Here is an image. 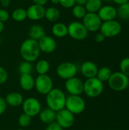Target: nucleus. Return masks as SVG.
Listing matches in <instances>:
<instances>
[{
  "instance_id": "43",
  "label": "nucleus",
  "mask_w": 129,
  "mask_h": 130,
  "mask_svg": "<svg viewBox=\"0 0 129 130\" xmlns=\"http://www.w3.org/2000/svg\"><path fill=\"white\" fill-rule=\"evenodd\" d=\"M4 27H5V26H4V23H3V22H2V21H0V34L3 31Z\"/></svg>"
},
{
  "instance_id": "36",
  "label": "nucleus",
  "mask_w": 129,
  "mask_h": 130,
  "mask_svg": "<svg viewBox=\"0 0 129 130\" xmlns=\"http://www.w3.org/2000/svg\"><path fill=\"white\" fill-rule=\"evenodd\" d=\"M7 103L4 98L0 97V116L2 115L7 109Z\"/></svg>"
},
{
  "instance_id": "32",
  "label": "nucleus",
  "mask_w": 129,
  "mask_h": 130,
  "mask_svg": "<svg viewBox=\"0 0 129 130\" xmlns=\"http://www.w3.org/2000/svg\"><path fill=\"white\" fill-rule=\"evenodd\" d=\"M120 72L124 75L129 76V57H125L122 59L119 63Z\"/></svg>"
},
{
  "instance_id": "35",
  "label": "nucleus",
  "mask_w": 129,
  "mask_h": 130,
  "mask_svg": "<svg viewBox=\"0 0 129 130\" xmlns=\"http://www.w3.org/2000/svg\"><path fill=\"white\" fill-rule=\"evenodd\" d=\"M10 18L9 13L5 9V8H0V21L5 22L7 21Z\"/></svg>"
},
{
  "instance_id": "18",
  "label": "nucleus",
  "mask_w": 129,
  "mask_h": 130,
  "mask_svg": "<svg viewBox=\"0 0 129 130\" xmlns=\"http://www.w3.org/2000/svg\"><path fill=\"white\" fill-rule=\"evenodd\" d=\"M5 100L7 103V105L11 106L12 107H17L22 105L24 99L21 94H20L19 92L13 91L8 93L5 96Z\"/></svg>"
},
{
  "instance_id": "44",
  "label": "nucleus",
  "mask_w": 129,
  "mask_h": 130,
  "mask_svg": "<svg viewBox=\"0 0 129 130\" xmlns=\"http://www.w3.org/2000/svg\"><path fill=\"white\" fill-rule=\"evenodd\" d=\"M51 2L54 5H58L59 4V0H51Z\"/></svg>"
},
{
  "instance_id": "46",
  "label": "nucleus",
  "mask_w": 129,
  "mask_h": 130,
  "mask_svg": "<svg viewBox=\"0 0 129 130\" xmlns=\"http://www.w3.org/2000/svg\"><path fill=\"white\" fill-rule=\"evenodd\" d=\"M16 130H25V129H16Z\"/></svg>"
},
{
  "instance_id": "45",
  "label": "nucleus",
  "mask_w": 129,
  "mask_h": 130,
  "mask_svg": "<svg viewBox=\"0 0 129 130\" xmlns=\"http://www.w3.org/2000/svg\"><path fill=\"white\" fill-rule=\"evenodd\" d=\"M102 1H104V2H111L112 0H102Z\"/></svg>"
},
{
  "instance_id": "14",
  "label": "nucleus",
  "mask_w": 129,
  "mask_h": 130,
  "mask_svg": "<svg viewBox=\"0 0 129 130\" xmlns=\"http://www.w3.org/2000/svg\"><path fill=\"white\" fill-rule=\"evenodd\" d=\"M39 47L41 52L44 53H53L57 46L56 40L50 36H44L38 41Z\"/></svg>"
},
{
  "instance_id": "20",
  "label": "nucleus",
  "mask_w": 129,
  "mask_h": 130,
  "mask_svg": "<svg viewBox=\"0 0 129 130\" xmlns=\"http://www.w3.org/2000/svg\"><path fill=\"white\" fill-rule=\"evenodd\" d=\"M40 120L44 124H50L56 121V112L53 111L52 110L46 107L43 110H41L40 113H39Z\"/></svg>"
},
{
  "instance_id": "21",
  "label": "nucleus",
  "mask_w": 129,
  "mask_h": 130,
  "mask_svg": "<svg viewBox=\"0 0 129 130\" xmlns=\"http://www.w3.org/2000/svg\"><path fill=\"white\" fill-rule=\"evenodd\" d=\"M29 37L30 39L39 41L41 38L46 36L44 28L39 24H33L29 29Z\"/></svg>"
},
{
  "instance_id": "22",
  "label": "nucleus",
  "mask_w": 129,
  "mask_h": 130,
  "mask_svg": "<svg viewBox=\"0 0 129 130\" xmlns=\"http://www.w3.org/2000/svg\"><path fill=\"white\" fill-rule=\"evenodd\" d=\"M52 34L58 38H62L68 35V26L62 22H58L52 27Z\"/></svg>"
},
{
  "instance_id": "33",
  "label": "nucleus",
  "mask_w": 129,
  "mask_h": 130,
  "mask_svg": "<svg viewBox=\"0 0 129 130\" xmlns=\"http://www.w3.org/2000/svg\"><path fill=\"white\" fill-rule=\"evenodd\" d=\"M8 78V74L7 70L5 68L0 66V85L5 84L7 82Z\"/></svg>"
},
{
  "instance_id": "39",
  "label": "nucleus",
  "mask_w": 129,
  "mask_h": 130,
  "mask_svg": "<svg viewBox=\"0 0 129 130\" xmlns=\"http://www.w3.org/2000/svg\"><path fill=\"white\" fill-rule=\"evenodd\" d=\"M33 4H35V5L44 6L47 3L48 0H33Z\"/></svg>"
},
{
  "instance_id": "8",
  "label": "nucleus",
  "mask_w": 129,
  "mask_h": 130,
  "mask_svg": "<svg viewBox=\"0 0 129 130\" xmlns=\"http://www.w3.org/2000/svg\"><path fill=\"white\" fill-rule=\"evenodd\" d=\"M21 106L23 113L29 115L31 117L38 116L42 110V105L40 101L33 97L24 99Z\"/></svg>"
},
{
  "instance_id": "28",
  "label": "nucleus",
  "mask_w": 129,
  "mask_h": 130,
  "mask_svg": "<svg viewBox=\"0 0 129 130\" xmlns=\"http://www.w3.org/2000/svg\"><path fill=\"white\" fill-rule=\"evenodd\" d=\"M11 18L13 20L17 22H21L24 21L26 18H27V10L22 8H18L14 9L11 13Z\"/></svg>"
},
{
  "instance_id": "37",
  "label": "nucleus",
  "mask_w": 129,
  "mask_h": 130,
  "mask_svg": "<svg viewBox=\"0 0 129 130\" xmlns=\"http://www.w3.org/2000/svg\"><path fill=\"white\" fill-rule=\"evenodd\" d=\"M46 130H63V129L55 121L50 124H48Z\"/></svg>"
},
{
  "instance_id": "30",
  "label": "nucleus",
  "mask_w": 129,
  "mask_h": 130,
  "mask_svg": "<svg viewBox=\"0 0 129 130\" xmlns=\"http://www.w3.org/2000/svg\"><path fill=\"white\" fill-rule=\"evenodd\" d=\"M71 12L73 16L78 19H83L85 14H87V11L84 5H77V4L74 5V7L72 8Z\"/></svg>"
},
{
  "instance_id": "7",
  "label": "nucleus",
  "mask_w": 129,
  "mask_h": 130,
  "mask_svg": "<svg viewBox=\"0 0 129 130\" xmlns=\"http://www.w3.org/2000/svg\"><path fill=\"white\" fill-rule=\"evenodd\" d=\"M100 33L107 38L115 37L122 31V25L116 20L103 21L100 28Z\"/></svg>"
},
{
  "instance_id": "27",
  "label": "nucleus",
  "mask_w": 129,
  "mask_h": 130,
  "mask_svg": "<svg viewBox=\"0 0 129 130\" xmlns=\"http://www.w3.org/2000/svg\"><path fill=\"white\" fill-rule=\"evenodd\" d=\"M34 70V67L32 64V62H27V61H23L20 63L18 66V72L21 75L24 74H28L31 75Z\"/></svg>"
},
{
  "instance_id": "1",
  "label": "nucleus",
  "mask_w": 129,
  "mask_h": 130,
  "mask_svg": "<svg viewBox=\"0 0 129 130\" xmlns=\"http://www.w3.org/2000/svg\"><path fill=\"white\" fill-rule=\"evenodd\" d=\"M38 41L28 38L23 41L20 47V53L24 61L33 62L36 61L40 55Z\"/></svg>"
},
{
  "instance_id": "38",
  "label": "nucleus",
  "mask_w": 129,
  "mask_h": 130,
  "mask_svg": "<svg viewBox=\"0 0 129 130\" xmlns=\"http://www.w3.org/2000/svg\"><path fill=\"white\" fill-rule=\"evenodd\" d=\"M105 39H106V37L101 33H98L95 36V41L97 43H103L105 40Z\"/></svg>"
},
{
  "instance_id": "15",
  "label": "nucleus",
  "mask_w": 129,
  "mask_h": 130,
  "mask_svg": "<svg viewBox=\"0 0 129 130\" xmlns=\"http://www.w3.org/2000/svg\"><path fill=\"white\" fill-rule=\"evenodd\" d=\"M45 11L44 6L33 4L27 9V16L31 21H40L45 17Z\"/></svg>"
},
{
  "instance_id": "19",
  "label": "nucleus",
  "mask_w": 129,
  "mask_h": 130,
  "mask_svg": "<svg viewBox=\"0 0 129 130\" xmlns=\"http://www.w3.org/2000/svg\"><path fill=\"white\" fill-rule=\"evenodd\" d=\"M34 84H35V79L31 75L24 74L20 75L19 85L24 91H31L33 88H34Z\"/></svg>"
},
{
  "instance_id": "40",
  "label": "nucleus",
  "mask_w": 129,
  "mask_h": 130,
  "mask_svg": "<svg viewBox=\"0 0 129 130\" xmlns=\"http://www.w3.org/2000/svg\"><path fill=\"white\" fill-rule=\"evenodd\" d=\"M11 3V0H0V5L3 8H7L9 6Z\"/></svg>"
},
{
  "instance_id": "42",
  "label": "nucleus",
  "mask_w": 129,
  "mask_h": 130,
  "mask_svg": "<svg viewBox=\"0 0 129 130\" xmlns=\"http://www.w3.org/2000/svg\"><path fill=\"white\" fill-rule=\"evenodd\" d=\"M87 1V0H75V3H76L77 5H84Z\"/></svg>"
},
{
  "instance_id": "23",
  "label": "nucleus",
  "mask_w": 129,
  "mask_h": 130,
  "mask_svg": "<svg viewBox=\"0 0 129 130\" xmlns=\"http://www.w3.org/2000/svg\"><path fill=\"white\" fill-rule=\"evenodd\" d=\"M102 6V0H87L84 5L87 12L90 13H97Z\"/></svg>"
},
{
  "instance_id": "29",
  "label": "nucleus",
  "mask_w": 129,
  "mask_h": 130,
  "mask_svg": "<svg viewBox=\"0 0 129 130\" xmlns=\"http://www.w3.org/2000/svg\"><path fill=\"white\" fill-rule=\"evenodd\" d=\"M117 16H119L122 20L129 19V2L127 3L119 5V8L116 9Z\"/></svg>"
},
{
  "instance_id": "34",
  "label": "nucleus",
  "mask_w": 129,
  "mask_h": 130,
  "mask_svg": "<svg viewBox=\"0 0 129 130\" xmlns=\"http://www.w3.org/2000/svg\"><path fill=\"white\" fill-rule=\"evenodd\" d=\"M59 4L65 8H72L76 5L75 0H59Z\"/></svg>"
},
{
  "instance_id": "2",
  "label": "nucleus",
  "mask_w": 129,
  "mask_h": 130,
  "mask_svg": "<svg viewBox=\"0 0 129 130\" xmlns=\"http://www.w3.org/2000/svg\"><path fill=\"white\" fill-rule=\"evenodd\" d=\"M66 95L63 91L59 88H53L46 95V103L48 108L55 112H58L65 107Z\"/></svg>"
},
{
  "instance_id": "4",
  "label": "nucleus",
  "mask_w": 129,
  "mask_h": 130,
  "mask_svg": "<svg viewBox=\"0 0 129 130\" xmlns=\"http://www.w3.org/2000/svg\"><path fill=\"white\" fill-rule=\"evenodd\" d=\"M107 82L110 89L115 91H122L128 88V77L121 72H113Z\"/></svg>"
},
{
  "instance_id": "16",
  "label": "nucleus",
  "mask_w": 129,
  "mask_h": 130,
  "mask_svg": "<svg viewBox=\"0 0 129 130\" xmlns=\"http://www.w3.org/2000/svg\"><path fill=\"white\" fill-rule=\"evenodd\" d=\"M97 14L102 21L116 20L117 17L116 8L111 5H103L98 11Z\"/></svg>"
},
{
  "instance_id": "26",
  "label": "nucleus",
  "mask_w": 129,
  "mask_h": 130,
  "mask_svg": "<svg viewBox=\"0 0 129 130\" xmlns=\"http://www.w3.org/2000/svg\"><path fill=\"white\" fill-rule=\"evenodd\" d=\"M112 74H113V72L109 67L103 66V67H101L100 69H98V72H97L96 77L102 82H108Z\"/></svg>"
},
{
  "instance_id": "9",
  "label": "nucleus",
  "mask_w": 129,
  "mask_h": 130,
  "mask_svg": "<svg viewBox=\"0 0 129 130\" xmlns=\"http://www.w3.org/2000/svg\"><path fill=\"white\" fill-rule=\"evenodd\" d=\"M78 72V68L76 65L71 62H63L60 63L56 69L57 75L64 80H68L73 77H75Z\"/></svg>"
},
{
  "instance_id": "12",
  "label": "nucleus",
  "mask_w": 129,
  "mask_h": 130,
  "mask_svg": "<svg viewBox=\"0 0 129 130\" xmlns=\"http://www.w3.org/2000/svg\"><path fill=\"white\" fill-rule=\"evenodd\" d=\"M65 88L69 95L81 96L84 93V82L75 76L65 81Z\"/></svg>"
},
{
  "instance_id": "11",
  "label": "nucleus",
  "mask_w": 129,
  "mask_h": 130,
  "mask_svg": "<svg viewBox=\"0 0 129 130\" xmlns=\"http://www.w3.org/2000/svg\"><path fill=\"white\" fill-rule=\"evenodd\" d=\"M83 24L88 32H96L100 30L103 21L97 13L87 12L83 18Z\"/></svg>"
},
{
  "instance_id": "3",
  "label": "nucleus",
  "mask_w": 129,
  "mask_h": 130,
  "mask_svg": "<svg viewBox=\"0 0 129 130\" xmlns=\"http://www.w3.org/2000/svg\"><path fill=\"white\" fill-rule=\"evenodd\" d=\"M104 90L103 82L97 77L87 78L84 82V93L89 98H95L100 96Z\"/></svg>"
},
{
  "instance_id": "24",
  "label": "nucleus",
  "mask_w": 129,
  "mask_h": 130,
  "mask_svg": "<svg viewBox=\"0 0 129 130\" xmlns=\"http://www.w3.org/2000/svg\"><path fill=\"white\" fill-rule=\"evenodd\" d=\"M61 16L60 11L56 8V7H49L46 9L45 11V17L46 20L51 21V22H55L59 19Z\"/></svg>"
},
{
  "instance_id": "17",
  "label": "nucleus",
  "mask_w": 129,
  "mask_h": 130,
  "mask_svg": "<svg viewBox=\"0 0 129 130\" xmlns=\"http://www.w3.org/2000/svg\"><path fill=\"white\" fill-rule=\"evenodd\" d=\"M80 70L84 77L86 78H91L97 76L98 67L95 62L92 61H86L81 64Z\"/></svg>"
},
{
  "instance_id": "47",
  "label": "nucleus",
  "mask_w": 129,
  "mask_h": 130,
  "mask_svg": "<svg viewBox=\"0 0 129 130\" xmlns=\"http://www.w3.org/2000/svg\"><path fill=\"white\" fill-rule=\"evenodd\" d=\"M128 87H129V76H128Z\"/></svg>"
},
{
  "instance_id": "5",
  "label": "nucleus",
  "mask_w": 129,
  "mask_h": 130,
  "mask_svg": "<svg viewBox=\"0 0 129 130\" xmlns=\"http://www.w3.org/2000/svg\"><path fill=\"white\" fill-rule=\"evenodd\" d=\"M65 109L74 115L82 113L86 108V102L79 95H69L66 98Z\"/></svg>"
},
{
  "instance_id": "25",
  "label": "nucleus",
  "mask_w": 129,
  "mask_h": 130,
  "mask_svg": "<svg viewBox=\"0 0 129 130\" xmlns=\"http://www.w3.org/2000/svg\"><path fill=\"white\" fill-rule=\"evenodd\" d=\"M50 69V64L46 59H40L36 63L34 69L38 75H46Z\"/></svg>"
},
{
  "instance_id": "10",
  "label": "nucleus",
  "mask_w": 129,
  "mask_h": 130,
  "mask_svg": "<svg viewBox=\"0 0 129 130\" xmlns=\"http://www.w3.org/2000/svg\"><path fill=\"white\" fill-rule=\"evenodd\" d=\"M68 34L74 40H82L87 37L88 31L83 23L80 21H72L68 26Z\"/></svg>"
},
{
  "instance_id": "41",
  "label": "nucleus",
  "mask_w": 129,
  "mask_h": 130,
  "mask_svg": "<svg viewBox=\"0 0 129 130\" xmlns=\"http://www.w3.org/2000/svg\"><path fill=\"white\" fill-rule=\"evenodd\" d=\"M114 3H116V5H121L122 4H125V3H127L128 2L129 0H112Z\"/></svg>"
},
{
  "instance_id": "31",
  "label": "nucleus",
  "mask_w": 129,
  "mask_h": 130,
  "mask_svg": "<svg viewBox=\"0 0 129 130\" xmlns=\"http://www.w3.org/2000/svg\"><path fill=\"white\" fill-rule=\"evenodd\" d=\"M17 121H18V124L20 125L21 127L27 128L30 125L31 121H32V117H30L29 115L23 113L19 116Z\"/></svg>"
},
{
  "instance_id": "48",
  "label": "nucleus",
  "mask_w": 129,
  "mask_h": 130,
  "mask_svg": "<svg viewBox=\"0 0 129 130\" xmlns=\"http://www.w3.org/2000/svg\"><path fill=\"white\" fill-rule=\"evenodd\" d=\"M128 130H129V129H128Z\"/></svg>"
},
{
  "instance_id": "6",
  "label": "nucleus",
  "mask_w": 129,
  "mask_h": 130,
  "mask_svg": "<svg viewBox=\"0 0 129 130\" xmlns=\"http://www.w3.org/2000/svg\"><path fill=\"white\" fill-rule=\"evenodd\" d=\"M34 88L39 94L46 95L53 88V81L47 74L38 75L35 78Z\"/></svg>"
},
{
  "instance_id": "13",
  "label": "nucleus",
  "mask_w": 129,
  "mask_h": 130,
  "mask_svg": "<svg viewBox=\"0 0 129 130\" xmlns=\"http://www.w3.org/2000/svg\"><path fill=\"white\" fill-rule=\"evenodd\" d=\"M56 122L64 129L71 127L75 123V115L64 108L56 112Z\"/></svg>"
}]
</instances>
